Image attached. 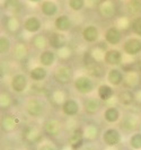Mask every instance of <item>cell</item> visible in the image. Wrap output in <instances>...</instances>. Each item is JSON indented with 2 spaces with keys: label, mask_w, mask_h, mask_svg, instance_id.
I'll use <instances>...</instances> for the list:
<instances>
[{
  "label": "cell",
  "mask_w": 141,
  "mask_h": 150,
  "mask_svg": "<svg viewBox=\"0 0 141 150\" xmlns=\"http://www.w3.org/2000/svg\"><path fill=\"white\" fill-rule=\"evenodd\" d=\"M101 140L105 147L107 148H115L121 144L123 140V133L116 127H108L101 133Z\"/></svg>",
  "instance_id": "1"
},
{
  "label": "cell",
  "mask_w": 141,
  "mask_h": 150,
  "mask_svg": "<svg viewBox=\"0 0 141 150\" xmlns=\"http://www.w3.org/2000/svg\"><path fill=\"white\" fill-rule=\"evenodd\" d=\"M72 83H74V88L76 89V91L82 96H89L96 89L94 79L88 75L77 76L72 80Z\"/></svg>",
  "instance_id": "2"
},
{
  "label": "cell",
  "mask_w": 141,
  "mask_h": 150,
  "mask_svg": "<svg viewBox=\"0 0 141 150\" xmlns=\"http://www.w3.org/2000/svg\"><path fill=\"white\" fill-rule=\"evenodd\" d=\"M47 111V105L41 98H32L25 104V113L32 119L43 117Z\"/></svg>",
  "instance_id": "3"
},
{
  "label": "cell",
  "mask_w": 141,
  "mask_h": 150,
  "mask_svg": "<svg viewBox=\"0 0 141 150\" xmlns=\"http://www.w3.org/2000/svg\"><path fill=\"white\" fill-rule=\"evenodd\" d=\"M28 86H30V78H28V75L24 72H17L15 75H13L9 81L10 90L18 95L24 94L27 90Z\"/></svg>",
  "instance_id": "4"
},
{
  "label": "cell",
  "mask_w": 141,
  "mask_h": 150,
  "mask_svg": "<svg viewBox=\"0 0 141 150\" xmlns=\"http://www.w3.org/2000/svg\"><path fill=\"white\" fill-rule=\"evenodd\" d=\"M103 62L111 68H119L123 64V51L116 47H111L103 53Z\"/></svg>",
  "instance_id": "5"
},
{
  "label": "cell",
  "mask_w": 141,
  "mask_h": 150,
  "mask_svg": "<svg viewBox=\"0 0 141 150\" xmlns=\"http://www.w3.org/2000/svg\"><path fill=\"white\" fill-rule=\"evenodd\" d=\"M19 127V121L15 115L11 114H4L0 117V132L5 134L14 133Z\"/></svg>",
  "instance_id": "6"
},
{
  "label": "cell",
  "mask_w": 141,
  "mask_h": 150,
  "mask_svg": "<svg viewBox=\"0 0 141 150\" xmlns=\"http://www.w3.org/2000/svg\"><path fill=\"white\" fill-rule=\"evenodd\" d=\"M82 107L80 103L74 98H66L61 104V112L67 117H76L81 112Z\"/></svg>",
  "instance_id": "7"
},
{
  "label": "cell",
  "mask_w": 141,
  "mask_h": 150,
  "mask_svg": "<svg viewBox=\"0 0 141 150\" xmlns=\"http://www.w3.org/2000/svg\"><path fill=\"white\" fill-rule=\"evenodd\" d=\"M1 24L2 27L8 34H16L18 33L21 28H23V23L19 21V18L15 15H9V14H5L1 16Z\"/></svg>",
  "instance_id": "8"
},
{
  "label": "cell",
  "mask_w": 141,
  "mask_h": 150,
  "mask_svg": "<svg viewBox=\"0 0 141 150\" xmlns=\"http://www.w3.org/2000/svg\"><path fill=\"white\" fill-rule=\"evenodd\" d=\"M103 102L97 96H88L82 103V110L89 116H94L102 111Z\"/></svg>",
  "instance_id": "9"
},
{
  "label": "cell",
  "mask_w": 141,
  "mask_h": 150,
  "mask_svg": "<svg viewBox=\"0 0 141 150\" xmlns=\"http://www.w3.org/2000/svg\"><path fill=\"white\" fill-rule=\"evenodd\" d=\"M43 27V22L38 16H27L23 22V30L30 35L38 34Z\"/></svg>",
  "instance_id": "10"
},
{
  "label": "cell",
  "mask_w": 141,
  "mask_h": 150,
  "mask_svg": "<svg viewBox=\"0 0 141 150\" xmlns=\"http://www.w3.org/2000/svg\"><path fill=\"white\" fill-rule=\"evenodd\" d=\"M42 132L43 134L51 137V138H55L59 137L62 132V124L60 123V121L55 120V119H49L45 120L42 124Z\"/></svg>",
  "instance_id": "11"
},
{
  "label": "cell",
  "mask_w": 141,
  "mask_h": 150,
  "mask_svg": "<svg viewBox=\"0 0 141 150\" xmlns=\"http://www.w3.org/2000/svg\"><path fill=\"white\" fill-rule=\"evenodd\" d=\"M123 52L130 57L139 55L141 53V38L138 36L126 38L123 42Z\"/></svg>",
  "instance_id": "12"
},
{
  "label": "cell",
  "mask_w": 141,
  "mask_h": 150,
  "mask_svg": "<svg viewBox=\"0 0 141 150\" xmlns=\"http://www.w3.org/2000/svg\"><path fill=\"white\" fill-rule=\"evenodd\" d=\"M102 117L105 123H107L108 125H115L119 124L122 119V112L116 106H107L103 111Z\"/></svg>",
  "instance_id": "13"
},
{
  "label": "cell",
  "mask_w": 141,
  "mask_h": 150,
  "mask_svg": "<svg viewBox=\"0 0 141 150\" xmlns=\"http://www.w3.org/2000/svg\"><path fill=\"white\" fill-rule=\"evenodd\" d=\"M124 76L125 74L120 68H110L106 72V81L112 87H120L124 83Z\"/></svg>",
  "instance_id": "14"
},
{
  "label": "cell",
  "mask_w": 141,
  "mask_h": 150,
  "mask_svg": "<svg viewBox=\"0 0 141 150\" xmlns=\"http://www.w3.org/2000/svg\"><path fill=\"white\" fill-rule=\"evenodd\" d=\"M53 77H54V80L60 85H67L70 81H72V70L68 66L61 64L54 70Z\"/></svg>",
  "instance_id": "15"
},
{
  "label": "cell",
  "mask_w": 141,
  "mask_h": 150,
  "mask_svg": "<svg viewBox=\"0 0 141 150\" xmlns=\"http://www.w3.org/2000/svg\"><path fill=\"white\" fill-rule=\"evenodd\" d=\"M122 40H123V35H122V30L115 27V26H112L108 27L107 30H105L104 34V41L106 44L111 45V46H116L122 43Z\"/></svg>",
  "instance_id": "16"
},
{
  "label": "cell",
  "mask_w": 141,
  "mask_h": 150,
  "mask_svg": "<svg viewBox=\"0 0 141 150\" xmlns=\"http://www.w3.org/2000/svg\"><path fill=\"white\" fill-rule=\"evenodd\" d=\"M120 124H121V131H124L128 132L129 135L131 133H133L135 131H139L138 128L140 127V122L138 120V117L135 115H126L125 117H122L120 121Z\"/></svg>",
  "instance_id": "17"
},
{
  "label": "cell",
  "mask_w": 141,
  "mask_h": 150,
  "mask_svg": "<svg viewBox=\"0 0 141 150\" xmlns=\"http://www.w3.org/2000/svg\"><path fill=\"white\" fill-rule=\"evenodd\" d=\"M47 41H49V47L53 51H60L67 46V38L62 33L59 32L51 33L50 36H47Z\"/></svg>",
  "instance_id": "18"
},
{
  "label": "cell",
  "mask_w": 141,
  "mask_h": 150,
  "mask_svg": "<svg viewBox=\"0 0 141 150\" xmlns=\"http://www.w3.org/2000/svg\"><path fill=\"white\" fill-rule=\"evenodd\" d=\"M57 59H58V55L55 51H53L51 49H46L38 54V64L47 69L55 64Z\"/></svg>",
  "instance_id": "19"
},
{
  "label": "cell",
  "mask_w": 141,
  "mask_h": 150,
  "mask_svg": "<svg viewBox=\"0 0 141 150\" xmlns=\"http://www.w3.org/2000/svg\"><path fill=\"white\" fill-rule=\"evenodd\" d=\"M86 143V140L84 138L82 133V128L74 129L71 132V134L69 135V146L72 150H79L84 147V144Z\"/></svg>",
  "instance_id": "20"
},
{
  "label": "cell",
  "mask_w": 141,
  "mask_h": 150,
  "mask_svg": "<svg viewBox=\"0 0 141 150\" xmlns=\"http://www.w3.org/2000/svg\"><path fill=\"white\" fill-rule=\"evenodd\" d=\"M81 36L86 43L93 44V43L98 42V40L101 38V33H99V30H98L97 26H95V25H88V26H86L82 30Z\"/></svg>",
  "instance_id": "21"
},
{
  "label": "cell",
  "mask_w": 141,
  "mask_h": 150,
  "mask_svg": "<svg viewBox=\"0 0 141 150\" xmlns=\"http://www.w3.org/2000/svg\"><path fill=\"white\" fill-rule=\"evenodd\" d=\"M53 26H54L57 32L63 34V33H67L72 28V22L68 15H60L54 19Z\"/></svg>",
  "instance_id": "22"
},
{
  "label": "cell",
  "mask_w": 141,
  "mask_h": 150,
  "mask_svg": "<svg viewBox=\"0 0 141 150\" xmlns=\"http://www.w3.org/2000/svg\"><path fill=\"white\" fill-rule=\"evenodd\" d=\"M96 95L102 102L106 103L114 97V95H115L114 87H112L108 83H101L96 88Z\"/></svg>",
  "instance_id": "23"
},
{
  "label": "cell",
  "mask_w": 141,
  "mask_h": 150,
  "mask_svg": "<svg viewBox=\"0 0 141 150\" xmlns=\"http://www.w3.org/2000/svg\"><path fill=\"white\" fill-rule=\"evenodd\" d=\"M49 76V71L47 69L40 64H37L35 67H33L28 72V78L30 80L34 81V83H41V81H44L45 79L47 78Z\"/></svg>",
  "instance_id": "24"
},
{
  "label": "cell",
  "mask_w": 141,
  "mask_h": 150,
  "mask_svg": "<svg viewBox=\"0 0 141 150\" xmlns=\"http://www.w3.org/2000/svg\"><path fill=\"white\" fill-rule=\"evenodd\" d=\"M43 134L42 129H38L37 127H27L23 131V139L28 143H34L41 139V135Z\"/></svg>",
  "instance_id": "25"
},
{
  "label": "cell",
  "mask_w": 141,
  "mask_h": 150,
  "mask_svg": "<svg viewBox=\"0 0 141 150\" xmlns=\"http://www.w3.org/2000/svg\"><path fill=\"white\" fill-rule=\"evenodd\" d=\"M30 45H32L35 50L40 51V52L44 51V50H46V49L49 47L47 36H45L44 34H41V33L33 35L32 38H30Z\"/></svg>",
  "instance_id": "26"
},
{
  "label": "cell",
  "mask_w": 141,
  "mask_h": 150,
  "mask_svg": "<svg viewBox=\"0 0 141 150\" xmlns=\"http://www.w3.org/2000/svg\"><path fill=\"white\" fill-rule=\"evenodd\" d=\"M41 11L45 17H54L59 11V7L53 0H43L41 2Z\"/></svg>",
  "instance_id": "27"
},
{
  "label": "cell",
  "mask_w": 141,
  "mask_h": 150,
  "mask_svg": "<svg viewBox=\"0 0 141 150\" xmlns=\"http://www.w3.org/2000/svg\"><path fill=\"white\" fill-rule=\"evenodd\" d=\"M82 133L86 142H93L95 141L99 134V130L95 124H87L82 128Z\"/></svg>",
  "instance_id": "28"
},
{
  "label": "cell",
  "mask_w": 141,
  "mask_h": 150,
  "mask_svg": "<svg viewBox=\"0 0 141 150\" xmlns=\"http://www.w3.org/2000/svg\"><path fill=\"white\" fill-rule=\"evenodd\" d=\"M118 100L122 105L130 106L135 102V94L130 89H123L118 94Z\"/></svg>",
  "instance_id": "29"
},
{
  "label": "cell",
  "mask_w": 141,
  "mask_h": 150,
  "mask_svg": "<svg viewBox=\"0 0 141 150\" xmlns=\"http://www.w3.org/2000/svg\"><path fill=\"white\" fill-rule=\"evenodd\" d=\"M22 7L21 0H4V9L6 10V14L16 16V14L21 11Z\"/></svg>",
  "instance_id": "30"
},
{
  "label": "cell",
  "mask_w": 141,
  "mask_h": 150,
  "mask_svg": "<svg viewBox=\"0 0 141 150\" xmlns=\"http://www.w3.org/2000/svg\"><path fill=\"white\" fill-rule=\"evenodd\" d=\"M13 41L8 34H0V55H7L13 51Z\"/></svg>",
  "instance_id": "31"
},
{
  "label": "cell",
  "mask_w": 141,
  "mask_h": 150,
  "mask_svg": "<svg viewBox=\"0 0 141 150\" xmlns=\"http://www.w3.org/2000/svg\"><path fill=\"white\" fill-rule=\"evenodd\" d=\"M128 146L130 150H141V131H135L129 135Z\"/></svg>",
  "instance_id": "32"
},
{
  "label": "cell",
  "mask_w": 141,
  "mask_h": 150,
  "mask_svg": "<svg viewBox=\"0 0 141 150\" xmlns=\"http://www.w3.org/2000/svg\"><path fill=\"white\" fill-rule=\"evenodd\" d=\"M13 54H14V58H15L16 60L21 61L27 57L28 49H27L26 44H24V43H17L13 47Z\"/></svg>",
  "instance_id": "33"
},
{
  "label": "cell",
  "mask_w": 141,
  "mask_h": 150,
  "mask_svg": "<svg viewBox=\"0 0 141 150\" xmlns=\"http://www.w3.org/2000/svg\"><path fill=\"white\" fill-rule=\"evenodd\" d=\"M99 10H101V14L104 17L111 18L115 14V6L113 5V2H111L110 0H107V1L102 2L101 7H99Z\"/></svg>",
  "instance_id": "34"
},
{
  "label": "cell",
  "mask_w": 141,
  "mask_h": 150,
  "mask_svg": "<svg viewBox=\"0 0 141 150\" xmlns=\"http://www.w3.org/2000/svg\"><path fill=\"white\" fill-rule=\"evenodd\" d=\"M13 106V98L8 93H0V110H9Z\"/></svg>",
  "instance_id": "35"
},
{
  "label": "cell",
  "mask_w": 141,
  "mask_h": 150,
  "mask_svg": "<svg viewBox=\"0 0 141 150\" xmlns=\"http://www.w3.org/2000/svg\"><path fill=\"white\" fill-rule=\"evenodd\" d=\"M131 30L135 36H140L141 38V16L135 17L133 21L131 22Z\"/></svg>",
  "instance_id": "36"
},
{
  "label": "cell",
  "mask_w": 141,
  "mask_h": 150,
  "mask_svg": "<svg viewBox=\"0 0 141 150\" xmlns=\"http://www.w3.org/2000/svg\"><path fill=\"white\" fill-rule=\"evenodd\" d=\"M68 5L74 11H79L85 7V0H69Z\"/></svg>",
  "instance_id": "37"
},
{
  "label": "cell",
  "mask_w": 141,
  "mask_h": 150,
  "mask_svg": "<svg viewBox=\"0 0 141 150\" xmlns=\"http://www.w3.org/2000/svg\"><path fill=\"white\" fill-rule=\"evenodd\" d=\"M37 150H58V148L51 142H44L38 146Z\"/></svg>",
  "instance_id": "38"
},
{
  "label": "cell",
  "mask_w": 141,
  "mask_h": 150,
  "mask_svg": "<svg viewBox=\"0 0 141 150\" xmlns=\"http://www.w3.org/2000/svg\"><path fill=\"white\" fill-rule=\"evenodd\" d=\"M28 2H32V4H40V2H42L43 0H27Z\"/></svg>",
  "instance_id": "39"
},
{
  "label": "cell",
  "mask_w": 141,
  "mask_h": 150,
  "mask_svg": "<svg viewBox=\"0 0 141 150\" xmlns=\"http://www.w3.org/2000/svg\"><path fill=\"white\" fill-rule=\"evenodd\" d=\"M98 1H101V2H104V1H107V0H98Z\"/></svg>",
  "instance_id": "40"
},
{
  "label": "cell",
  "mask_w": 141,
  "mask_h": 150,
  "mask_svg": "<svg viewBox=\"0 0 141 150\" xmlns=\"http://www.w3.org/2000/svg\"><path fill=\"white\" fill-rule=\"evenodd\" d=\"M7 150H17V149H13V148H10V149H7Z\"/></svg>",
  "instance_id": "41"
},
{
  "label": "cell",
  "mask_w": 141,
  "mask_h": 150,
  "mask_svg": "<svg viewBox=\"0 0 141 150\" xmlns=\"http://www.w3.org/2000/svg\"><path fill=\"white\" fill-rule=\"evenodd\" d=\"M0 18H1V9H0Z\"/></svg>",
  "instance_id": "42"
}]
</instances>
